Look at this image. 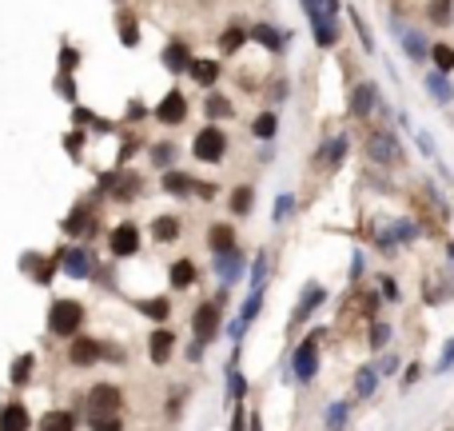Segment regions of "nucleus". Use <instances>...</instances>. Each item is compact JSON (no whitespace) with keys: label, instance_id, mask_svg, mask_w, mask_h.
<instances>
[{"label":"nucleus","instance_id":"1","mask_svg":"<svg viewBox=\"0 0 454 431\" xmlns=\"http://www.w3.org/2000/svg\"><path fill=\"white\" fill-rule=\"evenodd\" d=\"M223 152H227V136L220 132V128H203V132L192 140V156L203 164H220Z\"/></svg>","mask_w":454,"mask_h":431},{"label":"nucleus","instance_id":"2","mask_svg":"<svg viewBox=\"0 0 454 431\" xmlns=\"http://www.w3.org/2000/svg\"><path fill=\"white\" fill-rule=\"evenodd\" d=\"M80 323H84V308H80L76 300H60V304H52V311H48V328H52L56 335H72Z\"/></svg>","mask_w":454,"mask_h":431},{"label":"nucleus","instance_id":"3","mask_svg":"<svg viewBox=\"0 0 454 431\" xmlns=\"http://www.w3.org/2000/svg\"><path fill=\"white\" fill-rule=\"evenodd\" d=\"M120 404H123V395H120V387H112V383H100V387L88 392V411H92V416H112V411H120Z\"/></svg>","mask_w":454,"mask_h":431},{"label":"nucleus","instance_id":"4","mask_svg":"<svg viewBox=\"0 0 454 431\" xmlns=\"http://www.w3.org/2000/svg\"><path fill=\"white\" fill-rule=\"evenodd\" d=\"M156 120L168 124V128H172V124H184V120H187V100H184V92H168V96H163V104L156 108Z\"/></svg>","mask_w":454,"mask_h":431},{"label":"nucleus","instance_id":"5","mask_svg":"<svg viewBox=\"0 0 454 431\" xmlns=\"http://www.w3.org/2000/svg\"><path fill=\"white\" fill-rule=\"evenodd\" d=\"M367 152H370L379 164H394V160H399V140H394L391 132H375V136L367 140Z\"/></svg>","mask_w":454,"mask_h":431},{"label":"nucleus","instance_id":"6","mask_svg":"<svg viewBox=\"0 0 454 431\" xmlns=\"http://www.w3.org/2000/svg\"><path fill=\"white\" fill-rule=\"evenodd\" d=\"M192 328H196L199 340H211V335L220 332V308H215V304H203V308H196V320H192Z\"/></svg>","mask_w":454,"mask_h":431},{"label":"nucleus","instance_id":"7","mask_svg":"<svg viewBox=\"0 0 454 431\" xmlns=\"http://www.w3.org/2000/svg\"><path fill=\"white\" fill-rule=\"evenodd\" d=\"M135 247H140V232H135V224H120V228L112 232V252H116V256H132Z\"/></svg>","mask_w":454,"mask_h":431},{"label":"nucleus","instance_id":"8","mask_svg":"<svg viewBox=\"0 0 454 431\" xmlns=\"http://www.w3.org/2000/svg\"><path fill=\"white\" fill-rule=\"evenodd\" d=\"M315 356H319V340H307V344L295 352V375L299 380H311L315 375Z\"/></svg>","mask_w":454,"mask_h":431},{"label":"nucleus","instance_id":"9","mask_svg":"<svg viewBox=\"0 0 454 431\" xmlns=\"http://www.w3.org/2000/svg\"><path fill=\"white\" fill-rule=\"evenodd\" d=\"M100 356H104V347H100L96 340H76L72 352H68V359H72L76 368H92Z\"/></svg>","mask_w":454,"mask_h":431},{"label":"nucleus","instance_id":"10","mask_svg":"<svg viewBox=\"0 0 454 431\" xmlns=\"http://www.w3.org/2000/svg\"><path fill=\"white\" fill-rule=\"evenodd\" d=\"M163 64H168L172 72H187V68H192V52H187V40H172V44L163 49Z\"/></svg>","mask_w":454,"mask_h":431},{"label":"nucleus","instance_id":"11","mask_svg":"<svg viewBox=\"0 0 454 431\" xmlns=\"http://www.w3.org/2000/svg\"><path fill=\"white\" fill-rule=\"evenodd\" d=\"M0 431H28V411L20 404H8L0 411Z\"/></svg>","mask_w":454,"mask_h":431},{"label":"nucleus","instance_id":"12","mask_svg":"<svg viewBox=\"0 0 454 431\" xmlns=\"http://www.w3.org/2000/svg\"><path fill=\"white\" fill-rule=\"evenodd\" d=\"M147 352H152L156 364H168V356H172V332H156L147 340Z\"/></svg>","mask_w":454,"mask_h":431},{"label":"nucleus","instance_id":"13","mask_svg":"<svg viewBox=\"0 0 454 431\" xmlns=\"http://www.w3.org/2000/svg\"><path fill=\"white\" fill-rule=\"evenodd\" d=\"M370 108H375V84H359L355 96H351V112L355 116H367Z\"/></svg>","mask_w":454,"mask_h":431},{"label":"nucleus","instance_id":"14","mask_svg":"<svg viewBox=\"0 0 454 431\" xmlns=\"http://www.w3.org/2000/svg\"><path fill=\"white\" fill-rule=\"evenodd\" d=\"M196 283V264L192 259H175L172 264V288H192Z\"/></svg>","mask_w":454,"mask_h":431},{"label":"nucleus","instance_id":"15","mask_svg":"<svg viewBox=\"0 0 454 431\" xmlns=\"http://www.w3.org/2000/svg\"><path fill=\"white\" fill-rule=\"evenodd\" d=\"M163 188H168L172 196H192V192H196L192 176H184V172H168V176H163Z\"/></svg>","mask_w":454,"mask_h":431},{"label":"nucleus","instance_id":"16","mask_svg":"<svg viewBox=\"0 0 454 431\" xmlns=\"http://www.w3.org/2000/svg\"><path fill=\"white\" fill-rule=\"evenodd\" d=\"M152 232H156L160 244H172L175 236H180V220H175V216H160V220L152 224Z\"/></svg>","mask_w":454,"mask_h":431},{"label":"nucleus","instance_id":"17","mask_svg":"<svg viewBox=\"0 0 454 431\" xmlns=\"http://www.w3.org/2000/svg\"><path fill=\"white\" fill-rule=\"evenodd\" d=\"M208 244H211V252H227V247L235 244V232L227 228V224H215L211 236H208Z\"/></svg>","mask_w":454,"mask_h":431},{"label":"nucleus","instance_id":"18","mask_svg":"<svg viewBox=\"0 0 454 431\" xmlns=\"http://www.w3.org/2000/svg\"><path fill=\"white\" fill-rule=\"evenodd\" d=\"M192 76H196L199 84H215V80H220V64L215 60H192Z\"/></svg>","mask_w":454,"mask_h":431},{"label":"nucleus","instance_id":"19","mask_svg":"<svg viewBox=\"0 0 454 431\" xmlns=\"http://www.w3.org/2000/svg\"><path fill=\"white\" fill-rule=\"evenodd\" d=\"M251 40H259V44H263V49H271V52H279V49H283V37L275 32V28H267V25L251 28Z\"/></svg>","mask_w":454,"mask_h":431},{"label":"nucleus","instance_id":"20","mask_svg":"<svg viewBox=\"0 0 454 431\" xmlns=\"http://www.w3.org/2000/svg\"><path fill=\"white\" fill-rule=\"evenodd\" d=\"M215 271H220L223 280H235V276H239V256H235L232 247H227V252H220V259H215Z\"/></svg>","mask_w":454,"mask_h":431},{"label":"nucleus","instance_id":"21","mask_svg":"<svg viewBox=\"0 0 454 431\" xmlns=\"http://www.w3.org/2000/svg\"><path fill=\"white\" fill-rule=\"evenodd\" d=\"M430 60H434L439 72H454V49L450 44H434V49H430Z\"/></svg>","mask_w":454,"mask_h":431},{"label":"nucleus","instance_id":"22","mask_svg":"<svg viewBox=\"0 0 454 431\" xmlns=\"http://www.w3.org/2000/svg\"><path fill=\"white\" fill-rule=\"evenodd\" d=\"M40 431H72V416L68 411H48L40 419Z\"/></svg>","mask_w":454,"mask_h":431},{"label":"nucleus","instance_id":"23","mask_svg":"<svg viewBox=\"0 0 454 431\" xmlns=\"http://www.w3.org/2000/svg\"><path fill=\"white\" fill-rule=\"evenodd\" d=\"M275 128H279V120H275L271 112H263V116H255V124H251V132H255L259 140H271V136H275Z\"/></svg>","mask_w":454,"mask_h":431},{"label":"nucleus","instance_id":"24","mask_svg":"<svg viewBox=\"0 0 454 431\" xmlns=\"http://www.w3.org/2000/svg\"><path fill=\"white\" fill-rule=\"evenodd\" d=\"M64 271H68V276H88V256L84 252H68V256H64Z\"/></svg>","mask_w":454,"mask_h":431},{"label":"nucleus","instance_id":"25","mask_svg":"<svg viewBox=\"0 0 454 431\" xmlns=\"http://www.w3.org/2000/svg\"><path fill=\"white\" fill-rule=\"evenodd\" d=\"M120 37H123V44H128V49H135V44H140V32H135L132 16H120Z\"/></svg>","mask_w":454,"mask_h":431},{"label":"nucleus","instance_id":"26","mask_svg":"<svg viewBox=\"0 0 454 431\" xmlns=\"http://www.w3.org/2000/svg\"><path fill=\"white\" fill-rule=\"evenodd\" d=\"M92 431H123V423L116 419V411L112 416H92Z\"/></svg>","mask_w":454,"mask_h":431},{"label":"nucleus","instance_id":"27","mask_svg":"<svg viewBox=\"0 0 454 431\" xmlns=\"http://www.w3.org/2000/svg\"><path fill=\"white\" fill-rule=\"evenodd\" d=\"M28 375H32V356H20L13 364V383H25Z\"/></svg>","mask_w":454,"mask_h":431},{"label":"nucleus","instance_id":"28","mask_svg":"<svg viewBox=\"0 0 454 431\" xmlns=\"http://www.w3.org/2000/svg\"><path fill=\"white\" fill-rule=\"evenodd\" d=\"M243 32H239V28H227V32H223V40H220V44H223V52H235V49H239V44H243Z\"/></svg>","mask_w":454,"mask_h":431},{"label":"nucleus","instance_id":"29","mask_svg":"<svg viewBox=\"0 0 454 431\" xmlns=\"http://www.w3.org/2000/svg\"><path fill=\"white\" fill-rule=\"evenodd\" d=\"M232 208L239 212V216H243V212H251V188H239V192H235V196H232Z\"/></svg>","mask_w":454,"mask_h":431},{"label":"nucleus","instance_id":"30","mask_svg":"<svg viewBox=\"0 0 454 431\" xmlns=\"http://www.w3.org/2000/svg\"><path fill=\"white\" fill-rule=\"evenodd\" d=\"M343 416H347V407H343V404H335L331 411H327V427L339 431V427H343Z\"/></svg>","mask_w":454,"mask_h":431},{"label":"nucleus","instance_id":"31","mask_svg":"<svg viewBox=\"0 0 454 431\" xmlns=\"http://www.w3.org/2000/svg\"><path fill=\"white\" fill-rule=\"evenodd\" d=\"M227 112H232V104H227L223 96H211L208 100V116H227Z\"/></svg>","mask_w":454,"mask_h":431},{"label":"nucleus","instance_id":"32","mask_svg":"<svg viewBox=\"0 0 454 431\" xmlns=\"http://www.w3.org/2000/svg\"><path fill=\"white\" fill-rule=\"evenodd\" d=\"M319 300H323V292H319V288H307V300H303V308H299V320H303V316H307V311L315 308Z\"/></svg>","mask_w":454,"mask_h":431},{"label":"nucleus","instance_id":"33","mask_svg":"<svg viewBox=\"0 0 454 431\" xmlns=\"http://www.w3.org/2000/svg\"><path fill=\"white\" fill-rule=\"evenodd\" d=\"M434 20H439V25H446V20H450V0H434Z\"/></svg>","mask_w":454,"mask_h":431},{"label":"nucleus","instance_id":"34","mask_svg":"<svg viewBox=\"0 0 454 431\" xmlns=\"http://www.w3.org/2000/svg\"><path fill=\"white\" fill-rule=\"evenodd\" d=\"M303 8H307V16H311V20H319V16H323V8H327V0H303Z\"/></svg>","mask_w":454,"mask_h":431},{"label":"nucleus","instance_id":"35","mask_svg":"<svg viewBox=\"0 0 454 431\" xmlns=\"http://www.w3.org/2000/svg\"><path fill=\"white\" fill-rule=\"evenodd\" d=\"M387 335H391V328H387V323H375V332H370V344H375V347L387 344Z\"/></svg>","mask_w":454,"mask_h":431},{"label":"nucleus","instance_id":"36","mask_svg":"<svg viewBox=\"0 0 454 431\" xmlns=\"http://www.w3.org/2000/svg\"><path fill=\"white\" fill-rule=\"evenodd\" d=\"M406 52H410V56H418V60H422V40H418L415 32H406Z\"/></svg>","mask_w":454,"mask_h":431},{"label":"nucleus","instance_id":"37","mask_svg":"<svg viewBox=\"0 0 454 431\" xmlns=\"http://www.w3.org/2000/svg\"><path fill=\"white\" fill-rule=\"evenodd\" d=\"M144 311H147V316H156V320H163V316H168V304L156 300V304H144Z\"/></svg>","mask_w":454,"mask_h":431},{"label":"nucleus","instance_id":"38","mask_svg":"<svg viewBox=\"0 0 454 431\" xmlns=\"http://www.w3.org/2000/svg\"><path fill=\"white\" fill-rule=\"evenodd\" d=\"M370 387H375V371H359V392L367 395Z\"/></svg>","mask_w":454,"mask_h":431},{"label":"nucleus","instance_id":"39","mask_svg":"<svg viewBox=\"0 0 454 431\" xmlns=\"http://www.w3.org/2000/svg\"><path fill=\"white\" fill-rule=\"evenodd\" d=\"M427 84H430V92H434V96H442V100L450 96V92H446V84H442L439 76H427Z\"/></svg>","mask_w":454,"mask_h":431},{"label":"nucleus","instance_id":"40","mask_svg":"<svg viewBox=\"0 0 454 431\" xmlns=\"http://www.w3.org/2000/svg\"><path fill=\"white\" fill-rule=\"evenodd\" d=\"M287 212H291V196H279V208H275V216H279V220H283Z\"/></svg>","mask_w":454,"mask_h":431},{"label":"nucleus","instance_id":"41","mask_svg":"<svg viewBox=\"0 0 454 431\" xmlns=\"http://www.w3.org/2000/svg\"><path fill=\"white\" fill-rule=\"evenodd\" d=\"M382 292H387V300H399V288L391 280H382Z\"/></svg>","mask_w":454,"mask_h":431},{"label":"nucleus","instance_id":"42","mask_svg":"<svg viewBox=\"0 0 454 431\" xmlns=\"http://www.w3.org/2000/svg\"><path fill=\"white\" fill-rule=\"evenodd\" d=\"M450 359H454V340H450V344H446V352H442V368H446Z\"/></svg>","mask_w":454,"mask_h":431}]
</instances>
